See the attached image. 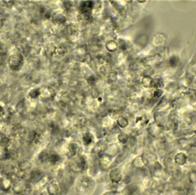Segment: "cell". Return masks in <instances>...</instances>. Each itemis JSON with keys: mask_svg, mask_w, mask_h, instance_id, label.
Here are the masks:
<instances>
[{"mask_svg": "<svg viewBox=\"0 0 196 195\" xmlns=\"http://www.w3.org/2000/svg\"><path fill=\"white\" fill-rule=\"evenodd\" d=\"M72 167H75V169H81L84 165V160L82 158H77L72 161Z\"/></svg>", "mask_w": 196, "mask_h": 195, "instance_id": "cell-1", "label": "cell"}, {"mask_svg": "<svg viewBox=\"0 0 196 195\" xmlns=\"http://www.w3.org/2000/svg\"><path fill=\"white\" fill-rule=\"evenodd\" d=\"M11 185V183L9 179L7 177H3L0 180V186L4 190H8Z\"/></svg>", "mask_w": 196, "mask_h": 195, "instance_id": "cell-2", "label": "cell"}, {"mask_svg": "<svg viewBox=\"0 0 196 195\" xmlns=\"http://www.w3.org/2000/svg\"><path fill=\"white\" fill-rule=\"evenodd\" d=\"M186 160V156L182 153L177 154L176 156V162L178 164L182 165L183 164Z\"/></svg>", "mask_w": 196, "mask_h": 195, "instance_id": "cell-3", "label": "cell"}, {"mask_svg": "<svg viewBox=\"0 0 196 195\" xmlns=\"http://www.w3.org/2000/svg\"><path fill=\"white\" fill-rule=\"evenodd\" d=\"M111 179H112V180H115V181H119V179L121 177V174L120 171L117 169H114L111 172Z\"/></svg>", "mask_w": 196, "mask_h": 195, "instance_id": "cell-4", "label": "cell"}, {"mask_svg": "<svg viewBox=\"0 0 196 195\" xmlns=\"http://www.w3.org/2000/svg\"><path fill=\"white\" fill-rule=\"evenodd\" d=\"M19 168L21 171L29 169L31 167V163L28 161H24L19 164Z\"/></svg>", "mask_w": 196, "mask_h": 195, "instance_id": "cell-5", "label": "cell"}, {"mask_svg": "<svg viewBox=\"0 0 196 195\" xmlns=\"http://www.w3.org/2000/svg\"><path fill=\"white\" fill-rule=\"evenodd\" d=\"M59 160V156L56 153L48 154V160H49L52 163H56Z\"/></svg>", "mask_w": 196, "mask_h": 195, "instance_id": "cell-6", "label": "cell"}, {"mask_svg": "<svg viewBox=\"0 0 196 195\" xmlns=\"http://www.w3.org/2000/svg\"><path fill=\"white\" fill-rule=\"evenodd\" d=\"M10 144V140L8 137H4L0 140V146L3 148L7 149Z\"/></svg>", "mask_w": 196, "mask_h": 195, "instance_id": "cell-7", "label": "cell"}, {"mask_svg": "<svg viewBox=\"0 0 196 195\" xmlns=\"http://www.w3.org/2000/svg\"><path fill=\"white\" fill-rule=\"evenodd\" d=\"M15 171V167L12 164H7L4 167V172L6 174L12 173Z\"/></svg>", "mask_w": 196, "mask_h": 195, "instance_id": "cell-8", "label": "cell"}, {"mask_svg": "<svg viewBox=\"0 0 196 195\" xmlns=\"http://www.w3.org/2000/svg\"><path fill=\"white\" fill-rule=\"evenodd\" d=\"M4 112V109L3 107H2L1 106H0V116L3 114Z\"/></svg>", "mask_w": 196, "mask_h": 195, "instance_id": "cell-9", "label": "cell"}]
</instances>
